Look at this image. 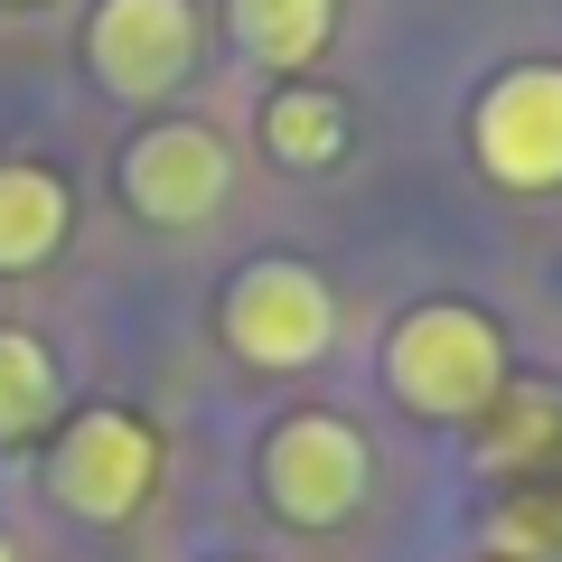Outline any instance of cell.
Returning <instances> with one entry per match:
<instances>
[{
	"instance_id": "8fae6325",
	"label": "cell",
	"mask_w": 562,
	"mask_h": 562,
	"mask_svg": "<svg viewBox=\"0 0 562 562\" xmlns=\"http://www.w3.org/2000/svg\"><path fill=\"white\" fill-rule=\"evenodd\" d=\"M57 357L29 328H0V441H38L57 422Z\"/></svg>"
},
{
	"instance_id": "ba28073f",
	"label": "cell",
	"mask_w": 562,
	"mask_h": 562,
	"mask_svg": "<svg viewBox=\"0 0 562 562\" xmlns=\"http://www.w3.org/2000/svg\"><path fill=\"white\" fill-rule=\"evenodd\" d=\"M76 235V188L47 160H0V272H38Z\"/></svg>"
},
{
	"instance_id": "30bf717a",
	"label": "cell",
	"mask_w": 562,
	"mask_h": 562,
	"mask_svg": "<svg viewBox=\"0 0 562 562\" xmlns=\"http://www.w3.org/2000/svg\"><path fill=\"white\" fill-rule=\"evenodd\" d=\"M262 150H272L281 169H338L347 160V103L328 94V85H310V76H291V85H272V103H262Z\"/></svg>"
},
{
	"instance_id": "277c9868",
	"label": "cell",
	"mask_w": 562,
	"mask_h": 562,
	"mask_svg": "<svg viewBox=\"0 0 562 562\" xmlns=\"http://www.w3.org/2000/svg\"><path fill=\"white\" fill-rule=\"evenodd\" d=\"M469 160L506 198H553L562 188V66L553 57L487 76V94L469 103Z\"/></svg>"
},
{
	"instance_id": "8992f818",
	"label": "cell",
	"mask_w": 562,
	"mask_h": 562,
	"mask_svg": "<svg viewBox=\"0 0 562 562\" xmlns=\"http://www.w3.org/2000/svg\"><path fill=\"white\" fill-rule=\"evenodd\" d=\"M198 47H206L198 0H94V20H85V66L122 103H169L198 76Z\"/></svg>"
},
{
	"instance_id": "7c38bea8",
	"label": "cell",
	"mask_w": 562,
	"mask_h": 562,
	"mask_svg": "<svg viewBox=\"0 0 562 562\" xmlns=\"http://www.w3.org/2000/svg\"><path fill=\"white\" fill-rule=\"evenodd\" d=\"M0 562H20V553H10V535H0Z\"/></svg>"
},
{
	"instance_id": "52a82bcc",
	"label": "cell",
	"mask_w": 562,
	"mask_h": 562,
	"mask_svg": "<svg viewBox=\"0 0 562 562\" xmlns=\"http://www.w3.org/2000/svg\"><path fill=\"white\" fill-rule=\"evenodd\" d=\"M235 188V150L216 122H140L122 150V206L160 235H198Z\"/></svg>"
},
{
	"instance_id": "6da1fadb",
	"label": "cell",
	"mask_w": 562,
	"mask_h": 562,
	"mask_svg": "<svg viewBox=\"0 0 562 562\" xmlns=\"http://www.w3.org/2000/svg\"><path fill=\"white\" fill-rule=\"evenodd\" d=\"M384 394L422 422H469L506 394V338L469 301H422L384 328Z\"/></svg>"
},
{
	"instance_id": "5b68a950",
	"label": "cell",
	"mask_w": 562,
	"mask_h": 562,
	"mask_svg": "<svg viewBox=\"0 0 562 562\" xmlns=\"http://www.w3.org/2000/svg\"><path fill=\"white\" fill-rule=\"evenodd\" d=\"M160 487V441H150V422L122 413V403H94L57 431L47 450V497L85 525H132L140 497Z\"/></svg>"
},
{
	"instance_id": "9c48e42d",
	"label": "cell",
	"mask_w": 562,
	"mask_h": 562,
	"mask_svg": "<svg viewBox=\"0 0 562 562\" xmlns=\"http://www.w3.org/2000/svg\"><path fill=\"white\" fill-rule=\"evenodd\" d=\"M225 29H235V47L254 66H272V76L291 85V76H310V66L328 57L338 0H225Z\"/></svg>"
},
{
	"instance_id": "3957f363",
	"label": "cell",
	"mask_w": 562,
	"mask_h": 562,
	"mask_svg": "<svg viewBox=\"0 0 562 562\" xmlns=\"http://www.w3.org/2000/svg\"><path fill=\"white\" fill-rule=\"evenodd\" d=\"M375 487V450L347 413H281L272 441H262V506L301 535H328L347 525Z\"/></svg>"
},
{
	"instance_id": "7a4b0ae2",
	"label": "cell",
	"mask_w": 562,
	"mask_h": 562,
	"mask_svg": "<svg viewBox=\"0 0 562 562\" xmlns=\"http://www.w3.org/2000/svg\"><path fill=\"white\" fill-rule=\"evenodd\" d=\"M216 338L235 366H262V375H301L338 347V291H328L319 262L301 254H262L225 281L216 301Z\"/></svg>"
}]
</instances>
